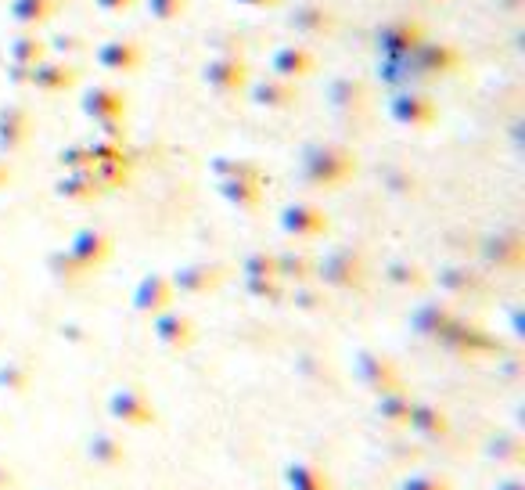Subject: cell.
Masks as SVG:
<instances>
[{"instance_id": "cell-1", "label": "cell", "mask_w": 525, "mask_h": 490, "mask_svg": "<svg viewBox=\"0 0 525 490\" xmlns=\"http://www.w3.org/2000/svg\"><path fill=\"white\" fill-rule=\"evenodd\" d=\"M108 415L116 418V422H123V426H152L155 422V408L148 404V397H144L141 390H134V386H123V390L112 393Z\"/></svg>"}, {"instance_id": "cell-2", "label": "cell", "mask_w": 525, "mask_h": 490, "mask_svg": "<svg viewBox=\"0 0 525 490\" xmlns=\"http://www.w3.org/2000/svg\"><path fill=\"white\" fill-rule=\"evenodd\" d=\"M321 274H324V282L339 285V289H356V285L364 282V264H360V256L339 249V253L324 256Z\"/></svg>"}, {"instance_id": "cell-3", "label": "cell", "mask_w": 525, "mask_h": 490, "mask_svg": "<svg viewBox=\"0 0 525 490\" xmlns=\"http://www.w3.org/2000/svg\"><path fill=\"white\" fill-rule=\"evenodd\" d=\"M356 375L364 382L367 390L374 393H389L400 386V375L392 372V364L385 357H371V354H360L356 357Z\"/></svg>"}, {"instance_id": "cell-4", "label": "cell", "mask_w": 525, "mask_h": 490, "mask_svg": "<svg viewBox=\"0 0 525 490\" xmlns=\"http://www.w3.org/2000/svg\"><path fill=\"white\" fill-rule=\"evenodd\" d=\"M414 433L421 436V440H446L450 436V418L443 415L439 408H428V404H414V411H410V422H407Z\"/></svg>"}, {"instance_id": "cell-5", "label": "cell", "mask_w": 525, "mask_h": 490, "mask_svg": "<svg viewBox=\"0 0 525 490\" xmlns=\"http://www.w3.org/2000/svg\"><path fill=\"white\" fill-rule=\"evenodd\" d=\"M281 227H285L288 235H299V238H310V235H321L328 220H324L321 209L313 206H288L285 217H281Z\"/></svg>"}, {"instance_id": "cell-6", "label": "cell", "mask_w": 525, "mask_h": 490, "mask_svg": "<svg viewBox=\"0 0 525 490\" xmlns=\"http://www.w3.org/2000/svg\"><path fill=\"white\" fill-rule=\"evenodd\" d=\"M87 458L101 469H119L126 462V444L112 433H94L87 444Z\"/></svg>"}, {"instance_id": "cell-7", "label": "cell", "mask_w": 525, "mask_h": 490, "mask_svg": "<svg viewBox=\"0 0 525 490\" xmlns=\"http://www.w3.org/2000/svg\"><path fill=\"white\" fill-rule=\"evenodd\" d=\"M285 487L288 490H335L328 472L313 462H288L285 465Z\"/></svg>"}, {"instance_id": "cell-8", "label": "cell", "mask_w": 525, "mask_h": 490, "mask_svg": "<svg viewBox=\"0 0 525 490\" xmlns=\"http://www.w3.org/2000/svg\"><path fill=\"white\" fill-rule=\"evenodd\" d=\"M155 332H159L162 343L173 346V350H184V346H191V339H195V325H191V318H187V314H177V310L162 314V318L155 321Z\"/></svg>"}, {"instance_id": "cell-9", "label": "cell", "mask_w": 525, "mask_h": 490, "mask_svg": "<svg viewBox=\"0 0 525 490\" xmlns=\"http://www.w3.org/2000/svg\"><path fill=\"white\" fill-rule=\"evenodd\" d=\"M134 300H137V310H144V314H159V310L170 307L173 285L166 282V278H159V274H152V278H144L141 282Z\"/></svg>"}, {"instance_id": "cell-10", "label": "cell", "mask_w": 525, "mask_h": 490, "mask_svg": "<svg viewBox=\"0 0 525 490\" xmlns=\"http://www.w3.org/2000/svg\"><path fill=\"white\" fill-rule=\"evenodd\" d=\"M108 235H101V231H83V235H76V242H72V256L80 260L83 267H98L108 260Z\"/></svg>"}, {"instance_id": "cell-11", "label": "cell", "mask_w": 525, "mask_h": 490, "mask_svg": "<svg viewBox=\"0 0 525 490\" xmlns=\"http://www.w3.org/2000/svg\"><path fill=\"white\" fill-rule=\"evenodd\" d=\"M410 411H414V400L403 393V386H396V390L389 393H378V415H382L385 422H392V426H407Z\"/></svg>"}, {"instance_id": "cell-12", "label": "cell", "mask_w": 525, "mask_h": 490, "mask_svg": "<svg viewBox=\"0 0 525 490\" xmlns=\"http://www.w3.org/2000/svg\"><path fill=\"white\" fill-rule=\"evenodd\" d=\"M486 458H493L497 465H511V469H518V465L525 462V444L511 433H497L490 444H486Z\"/></svg>"}, {"instance_id": "cell-13", "label": "cell", "mask_w": 525, "mask_h": 490, "mask_svg": "<svg viewBox=\"0 0 525 490\" xmlns=\"http://www.w3.org/2000/svg\"><path fill=\"white\" fill-rule=\"evenodd\" d=\"M223 282V267H187L177 274V289L180 292H209Z\"/></svg>"}, {"instance_id": "cell-14", "label": "cell", "mask_w": 525, "mask_h": 490, "mask_svg": "<svg viewBox=\"0 0 525 490\" xmlns=\"http://www.w3.org/2000/svg\"><path fill=\"white\" fill-rule=\"evenodd\" d=\"M518 238L515 235H500V238H493L490 245H486V256H490L493 264H518Z\"/></svg>"}, {"instance_id": "cell-15", "label": "cell", "mask_w": 525, "mask_h": 490, "mask_svg": "<svg viewBox=\"0 0 525 490\" xmlns=\"http://www.w3.org/2000/svg\"><path fill=\"white\" fill-rule=\"evenodd\" d=\"M396 490H454V487L439 472H410V476H403Z\"/></svg>"}, {"instance_id": "cell-16", "label": "cell", "mask_w": 525, "mask_h": 490, "mask_svg": "<svg viewBox=\"0 0 525 490\" xmlns=\"http://www.w3.org/2000/svg\"><path fill=\"white\" fill-rule=\"evenodd\" d=\"M418 325H421V332H428V336H443L446 328L454 325V318H450L443 307H425L418 314Z\"/></svg>"}, {"instance_id": "cell-17", "label": "cell", "mask_w": 525, "mask_h": 490, "mask_svg": "<svg viewBox=\"0 0 525 490\" xmlns=\"http://www.w3.org/2000/svg\"><path fill=\"white\" fill-rule=\"evenodd\" d=\"M0 386H8L11 393H26L29 375L22 368H15V364H8V368H0Z\"/></svg>"}, {"instance_id": "cell-18", "label": "cell", "mask_w": 525, "mask_h": 490, "mask_svg": "<svg viewBox=\"0 0 525 490\" xmlns=\"http://www.w3.org/2000/svg\"><path fill=\"white\" fill-rule=\"evenodd\" d=\"M392 274H396V282H410V285H418V267H392Z\"/></svg>"}, {"instance_id": "cell-19", "label": "cell", "mask_w": 525, "mask_h": 490, "mask_svg": "<svg viewBox=\"0 0 525 490\" xmlns=\"http://www.w3.org/2000/svg\"><path fill=\"white\" fill-rule=\"evenodd\" d=\"M18 487V480H15V469L11 465H4L0 462V490H15Z\"/></svg>"}, {"instance_id": "cell-20", "label": "cell", "mask_w": 525, "mask_h": 490, "mask_svg": "<svg viewBox=\"0 0 525 490\" xmlns=\"http://www.w3.org/2000/svg\"><path fill=\"white\" fill-rule=\"evenodd\" d=\"M493 490H525V483L518 476H504V480L493 483Z\"/></svg>"}]
</instances>
